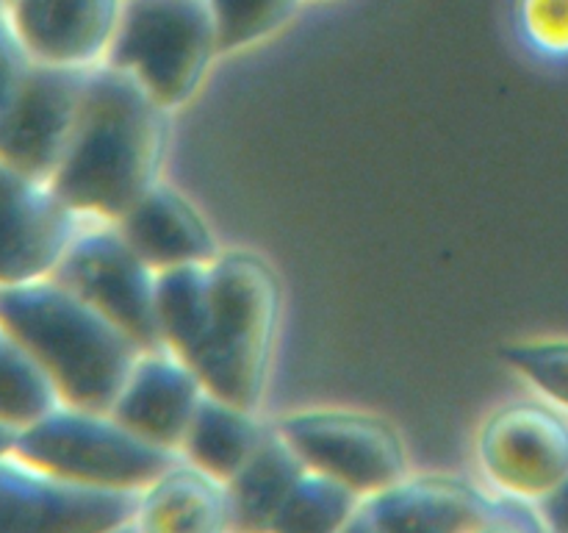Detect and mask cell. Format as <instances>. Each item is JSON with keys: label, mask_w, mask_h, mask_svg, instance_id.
Instances as JSON below:
<instances>
[{"label": "cell", "mask_w": 568, "mask_h": 533, "mask_svg": "<svg viewBox=\"0 0 568 533\" xmlns=\"http://www.w3.org/2000/svg\"><path fill=\"white\" fill-rule=\"evenodd\" d=\"M303 472V461L277 436L270 422V433H266L258 453L242 466V472L233 481H227V494H231L233 509V531L266 533L272 516L281 509L288 489L297 483V477Z\"/></svg>", "instance_id": "obj_18"}, {"label": "cell", "mask_w": 568, "mask_h": 533, "mask_svg": "<svg viewBox=\"0 0 568 533\" xmlns=\"http://www.w3.org/2000/svg\"><path fill=\"white\" fill-rule=\"evenodd\" d=\"M0 3H3V0H0Z\"/></svg>", "instance_id": "obj_31"}, {"label": "cell", "mask_w": 568, "mask_h": 533, "mask_svg": "<svg viewBox=\"0 0 568 533\" xmlns=\"http://www.w3.org/2000/svg\"><path fill=\"white\" fill-rule=\"evenodd\" d=\"M161 348L197 364L211 322V261L159 272L155 286Z\"/></svg>", "instance_id": "obj_19"}, {"label": "cell", "mask_w": 568, "mask_h": 533, "mask_svg": "<svg viewBox=\"0 0 568 533\" xmlns=\"http://www.w3.org/2000/svg\"><path fill=\"white\" fill-rule=\"evenodd\" d=\"M499 509V494L458 475H405L364 500L375 533H477Z\"/></svg>", "instance_id": "obj_13"}, {"label": "cell", "mask_w": 568, "mask_h": 533, "mask_svg": "<svg viewBox=\"0 0 568 533\" xmlns=\"http://www.w3.org/2000/svg\"><path fill=\"white\" fill-rule=\"evenodd\" d=\"M477 466L491 492L541 505L568 481V411L549 400H516L483 422Z\"/></svg>", "instance_id": "obj_7"}, {"label": "cell", "mask_w": 568, "mask_h": 533, "mask_svg": "<svg viewBox=\"0 0 568 533\" xmlns=\"http://www.w3.org/2000/svg\"><path fill=\"white\" fill-rule=\"evenodd\" d=\"M538 511H541L549 533H568V481L564 483L560 492H555L552 497L544 500V503L538 505Z\"/></svg>", "instance_id": "obj_27"}, {"label": "cell", "mask_w": 568, "mask_h": 533, "mask_svg": "<svg viewBox=\"0 0 568 533\" xmlns=\"http://www.w3.org/2000/svg\"><path fill=\"white\" fill-rule=\"evenodd\" d=\"M364 509V500L342 483L305 470L288 489L266 533H344Z\"/></svg>", "instance_id": "obj_20"}, {"label": "cell", "mask_w": 568, "mask_h": 533, "mask_svg": "<svg viewBox=\"0 0 568 533\" xmlns=\"http://www.w3.org/2000/svg\"><path fill=\"white\" fill-rule=\"evenodd\" d=\"M3 3H6V0H3Z\"/></svg>", "instance_id": "obj_32"}, {"label": "cell", "mask_w": 568, "mask_h": 533, "mask_svg": "<svg viewBox=\"0 0 568 533\" xmlns=\"http://www.w3.org/2000/svg\"><path fill=\"white\" fill-rule=\"evenodd\" d=\"M170 114L125 72L92 67L75 131L50 181L81 217L116 222L161 181Z\"/></svg>", "instance_id": "obj_1"}, {"label": "cell", "mask_w": 568, "mask_h": 533, "mask_svg": "<svg viewBox=\"0 0 568 533\" xmlns=\"http://www.w3.org/2000/svg\"><path fill=\"white\" fill-rule=\"evenodd\" d=\"M266 433L270 420H261L258 411L205 394L181 444V459L227 483L258 453Z\"/></svg>", "instance_id": "obj_17"}, {"label": "cell", "mask_w": 568, "mask_h": 533, "mask_svg": "<svg viewBox=\"0 0 568 533\" xmlns=\"http://www.w3.org/2000/svg\"><path fill=\"white\" fill-rule=\"evenodd\" d=\"M139 533H236L227 483L178 459L139 492Z\"/></svg>", "instance_id": "obj_16"}, {"label": "cell", "mask_w": 568, "mask_h": 533, "mask_svg": "<svg viewBox=\"0 0 568 533\" xmlns=\"http://www.w3.org/2000/svg\"><path fill=\"white\" fill-rule=\"evenodd\" d=\"M344 533H375V531H372V527H369V522L364 520V514H358V516H355V522H353V525H349L347 531H344Z\"/></svg>", "instance_id": "obj_29"}, {"label": "cell", "mask_w": 568, "mask_h": 533, "mask_svg": "<svg viewBox=\"0 0 568 533\" xmlns=\"http://www.w3.org/2000/svg\"><path fill=\"white\" fill-rule=\"evenodd\" d=\"M59 403V392L42 366L6 328H0V422L22 431Z\"/></svg>", "instance_id": "obj_21"}, {"label": "cell", "mask_w": 568, "mask_h": 533, "mask_svg": "<svg viewBox=\"0 0 568 533\" xmlns=\"http://www.w3.org/2000/svg\"><path fill=\"white\" fill-rule=\"evenodd\" d=\"M499 353L538 398L568 411V339H521L505 344Z\"/></svg>", "instance_id": "obj_23"}, {"label": "cell", "mask_w": 568, "mask_h": 533, "mask_svg": "<svg viewBox=\"0 0 568 533\" xmlns=\"http://www.w3.org/2000/svg\"><path fill=\"white\" fill-rule=\"evenodd\" d=\"M477 533H549L538 505L499 494V509Z\"/></svg>", "instance_id": "obj_26"}, {"label": "cell", "mask_w": 568, "mask_h": 533, "mask_svg": "<svg viewBox=\"0 0 568 533\" xmlns=\"http://www.w3.org/2000/svg\"><path fill=\"white\" fill-rule=\"evenodd\" d=\"M136 500L67 481L17 450L0 455V533H109L133 520Z\"/></svg>", "instance_id": "obj_9"}, {"label": "cell", "mask_w": 568, "mask_h": 533, "mask_svg": "<svg viewBox=\"0 0 568 533\" xmlns=\"http://www.w3.org/2000/svg\"><path fill=\"white\" fill-rule=\"evenodd\" d=\"M516 31L538 59L568 61V0H516Z\"/></svg>", "instance_id": "obj_24"}, {"label": "cell", "mask_w": 568, "mask_h": 533, "mask_svg": "<svg viewBox=\"0 0 568 533\" xmlns=\"http://www.w3.org/2000/svg\"><path fill=\"white\" fill-rule=\"evenodd\" d=\"M109 533H139V531H136V525H133V520H131V522H125V525L114 527V531H109Z\"/></svg>", "instance_id": "obj_30"}, {"label": "cell", "mask_w": 568, "mask_h": 533, "mask_svg": "<svg viewBox=\"0 0 568 533\" xmlns=\"http://www.w3.org/2000/svg\"><path fill=\"white\" fill-rule=\"evenodd\" d=\"M14 450L72 483L139 494L181 455L144 442L109 411L59 403L17 436Z\"/></svg>", "instance_id": "obj_5"}, {"label": "cell", "mask_w": 568, "mask_h": 533, "mask_svg": "<svg viewBox=\"0 0 568 533\" xmlns=\"http://www.w3.org/2000/svg\"><path fill=\"white\" fill-rule=\"evenodd\" d=\"M31 67L33 59L17 39L9 14H6V6L0 3V133H3L11 111H14Z\"/></svg>", "instance_id": "obj_25"}, {"label": "cell", "mask_w": 568, "mask_h": 533, "mask_svg": "<svg viewBox=\"0 0 568 533\" xmlns=\"http://www.w3.org/2000/svg\"><path fill=\"white\" fill-rule=\"evenodd\" d=\"M220 56L205 0H125L103 64L125 72L166 111L186 105Z\"/></svg>", "instance_id": "obj_4"}, {"label": "cell", "mask_w": 568, "mask_h": 533, "mask_svg": "<svg viewBox=\"0 0 568 533\" xmlns=\"http://www.w3.org/2000/svg\"><path fill=\"white\" fill-rule=\"evenodd\" d=\"M281 325V281L264 255L220 250L211 261V322L194 372L205 392L261 411Z\"/></svg>", "instance_id": "obj_3"}, {"label": "cell", "mask_w": 568, "mask_h": 533, "mask_svg": "<svg viewBox=\"0 0 568 533\" xmlns=\"http://www.w3.org/2000/svg\"><path fill=\"white\" fill-rule=\"evenodd\" d=\"M192 364L166 348L142 350L109 414L144 442L181 455L189 425L205 398Z\"/></svg>", "instance_id": "obj_12"}, {"label": "cell", "mask_w": 568, "mask_h": 533, "mask_svg": "<svg viewBox=\"0 0 568 533\" xmlns=\"http://www.w3.org/2000/svg\"><path fill=\"white\" fill-rule=\"evenodd\" d=\"M89 70L33 61L14 111L0 133V159L39 178H53L81 114Z\"/></svg>", "instance_id": "obj_11"}, {"label": "cell", "mask_w": 568, "mask_h": 533, "mask_svg": "<svg viewBox=\"0 0 568 533\" xmlns=\"http://www.w3.org/2000/svg\"><path fill=\"white\" fill-rule=\"evenodd\" d=\"M220 56L239 53L281 31L300 0H205Z\"/></svg>", "instance_id": "obj_22"}, {"label": "cell", "mask_w": 568, "mask_h": 533, "mask_svg": "<svg viewBox=\"0 0 568 533\" xmlns=\"http://www.w3.org/2000/svg\"><path fill=\"white\" fill-rule=\"evenodd\" d=\"M0 328L33 355L61 403L109 411L139 348L109 316L55 278L0 289Z\"/></svg>", "instance_id": "obj_2"}, {"label": "cell", "mask_w": 568, "mask_h": 533, "mask_svg": "<svg viewBox=\"0 0 568 533\" xmlns=\"http://www.w3.org/2000/svg\"><path fill=\"white\" fill-rule=\"evenodd\" d=\"M305 470L342 483L361 500L410 475L408 450L386 416L349 409H303L270 420Z\"/></svg>", "instance_id": "obj_6"}, {"label": "cell", "mask_w": 568, "mask_h": 533, "mask_svg": "<svg viewBox=\"0 0 568 533\" xmlns=\"http://www.w3.org/2000/svg\"><path fill=\"white\" fill-rule=\"evenodd\" d=\"M3 6L37 64L92 70L105 61L125 0H6Z\"/></svg>", "instance_id": "obj_14"}, {"label": "cell", "mask_w": 568, "mask_h": 533, "mask_svg": "<svg viewBox=\"0 0 568 533\" xmlns=\"http://www.w3.org/2000/svg\"><path fill=\"white\" fill-rule=\"evenodd\" d=\"M83 222L50 178L0 159V289L53 278Z\"/></svg>", "instance_id": "obj_10"}, {"label": "cell", "mask_w": 568, "mask_h": 533, "mask_svg": "<svg viewBox=\"0 0 568 533\" xmlns=\"http://www.w3.org/2000/svg\"><path fill=\"white\" fill-rule=\"evenodd\" d=\"M17 436H20V431H17V428H11V425H6V422H0V455L9 453V450H14Z\"/></svg>", "instance_id": "obj_28"}, {"label": "cell", "mask_w": 568, "mask_h": 533, "mask_svg": "<svg viewBox=\"0 0 568 533\" xmlns=\"http://www.w3.org/2000/svg\"><path fill=\"white\" fill-rule=\"evenodd\" d=\"M116 225L131 248L155 272L209 264L222 250L192 200L164 181L155 183L142 200H136L131 211L116 220Z\"/></svg>", "instance_id": "obj_15"}, {"label": "cell", "mask_w": 568, "mask_h": 533, "mask_svg": "<svg viewBox=\"0 0 568 533\" xmlns=\"http://www.w3.org/2000/svg\"><path fill=\"white\" fill-rule=\"evenodd\" d=\"M53 278L109 316L142 350L161 348L155 314L159 272L131 248L116 222H83Z\"/></svg>", "instance_id": "obj_8"}]
</instances>
